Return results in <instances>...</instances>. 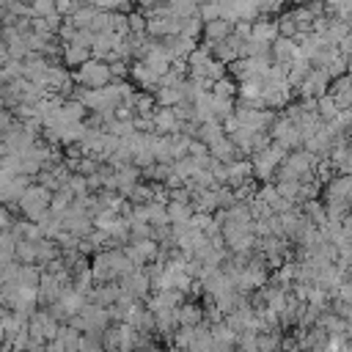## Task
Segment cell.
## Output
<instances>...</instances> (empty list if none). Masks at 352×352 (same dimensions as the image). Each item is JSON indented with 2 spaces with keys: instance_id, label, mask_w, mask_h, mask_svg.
<instances>
[{
  "instance_id": "6da1fadb",
  "label": "cell",
  "mask_w": 352,
  "mask_h": 352,
  "mask_svg": "<svg viewBox=\"0 0 352 352\" xmlns=\"http://www.w3.org/2000/svg\"><path fill=\"white\" fill-rule=\"evenodd\" d=\"M138 267L132 264V258L124 253V248H110V250H99L94 256V264H91V272H94V280L96 283H113L118 278H126L132 275Z\"/></svg>"
},
{
  "instance_id": "7a4b0ae2",
  "label": "cell",
  "mask_w": 352,
  "mask_h": 352,
  "mask_svg": "<svg viewBox=\"0 0 352 352\" xmlns=\"http://www.w3.org/2000/svg\"><path fill=\"white\" fill-rule=\"evenodd\" d=\"M52 195H55V192H52L50 187L33 182V184L25 190V195L19 198V204H16L19 217H25V220H30V223H38V220L50 212V206H52Z\"/></svg>"
},
{
  "instance_id": "3957f363",
  "label": "cell",
  "mask_w": 352,
  "mask_h": 352,
  "mask_svg": "<svg viewBox=\"0 0 352 352\" xmlns=\"http://www.w3.org/2000/svg\"><path fill=\"white\" fill-rule=\"evenodd\" d=\"M286 157H289V151L272 140L267 148H261V151H256V154L250 157V162H253V176H256V179H261V182L267 184V182L278 173V168L283 165V160H286Z\"/></svg>"
},
{
  "instance_id": "277c9868",
  "label": "cell",
  "mask_w": 352,
  "mask_h": 352,
  "mask_svg": "<svg viewBox=\"0 0 352 352\" xmlns=\"http://www.w3.org/2000/svg\"><path fill=\"white\" fill-rule=\"evenodd\" d=\"M74 82H77L80 88H91V91H94V88H104V85H110V82H113L110 63L91 58L88 63H82L80 69H74Z\"/></svg>"
},
{
  "instance_id": "5b68a950",
  "label": "cell",
  "mask_w": 352,
  "mask_h": 352,
  "mask_svg": "<svg viewBox=\"0 0 352 352\" xmlns=\"http://www.w3.org/2000/svg\"><path fill=\"white\" fill-rule=\"evenodd\" d=\"M270 135H272V140H275L278 146H283L286 151H297V148H302V146H305L300 126H297L289 116H278V121L272 124Z\"/></svg>"
},
{
  "instance_id": "8992f818",
  "label": "cell",
  "mask_w": 352,
  "mask_h": 352,
  "mask_svg": "<svg viewBox=\"0 0 352 352\" xmlns=\"http://www.w3.org/2000/svg\"><path fill=\"white\" fill-rule=\"evenodd\" d=\"M28 330H30V338L33 341H41L44 344V341H55L58 338L60 324H58V316L52 311H36L28 319Z\"/></svg>"
},
{
  "instance_id": "52a82bcc",
  "label": "cell",
  "mask_w": 352,
  "mask_h": 352,
  "mask_svg": "<svg viewBox=\"0 0 352 352\" xmlns=\"http://www.w3.org/2000/svg\"><path fill=\"white\" fill-rule=\"evenodd\" d=\"M124 253L132 258V264L140 270L146 264H154L160 256V242L157 239H140V242H129L124 245Z\"/></svg>"
},
{
  "instance_id": "ba28073f",
  "label": "cell",
  "mask_w": 352,
  "mask_h": 352,
  "mask_svg": "<svg viewBox=\"0 0 352 352\" xmlns=\"http://www.w3.org/2000/svg\"><path fill=\"white\" fill-rule=\"evenodd\" d=\"M330 85H333L330 74L324 69H314L308 74V80L297 88V94H300V99H322L324 94H330Z\"/></svg>"
},
{
  "instance_id": "9c48e42d",
  "label": "cell",
  "mask_w": 352,
  "mask_h": 352,
  "mask_svg": "<svg viewBox=\"0 0 352 352\" xmlns=\"http://www.w3.org/2000/svg\"><path fill=\"white\" fill-rule=\"evenodd\" d=\"M129 77H132V82H135L138 88H143V91H148V94H154V91L160 88V80H162V74L154 72L146 60H132Z\"/></svg>"
},
{
  "instance_id": "30bf717a",
  "label": "cell",
  "mask_w": 352,
  "mask_h": 352,
  "mask_svg": "<svg viewBox=\"0 0 352 352\" xmlns=\"http://www.w3.org/2000/svg\"><path fill=\"white\" fill-rule=\"evenodd\" d=\"M162 47L168 50V55H170V60L173 63H187V58L198 50V41H192V38H187V36H170V38H162Z\"/></svg>"
},
{
  "instance_id": "8fae6325",
  "label": "cell",
  "mask_w": 352,
  "mask_h": 352,
  "mask_svg": "<svg viewBox=\"0 0 352 352\" xmlns=\"http://www.w3.org/2000/svg\"><path fill=\"white\" fill-rule=\"evenodd\" d=\"M151 286H154V283H151V275L146 272V267H140V270H135L132 275L121 278V289H124V294H129V297H135V300L148 297V289H151Z\"/></svg>"
},
{
  "instance_id": "7c38bea8",
  "label": "cell",
  "mask_w": 352,
  "mask_h": 352,
  "mask_svg": "<svg viewBox=\"0 0 352 352\" xmlns=\"http://www.w3.org/2000/svg\"><path fill=\"white\" fill-rule=\"evenodd\" d=\"M151 118H154V135H179L182 132V121L173 107H157Z\"/></svg>"
},
{
  "instance_id": "4fadbf2b",
  "label": "cell",
  "mask_w": 352,
  "mask_h": 352,
  "mask_svg": "<svg viewBox=\"0 0 352 352\" xmlns=\"http://www.w3.org/2000/svg\"><path fill=\"white\" fill-rule=\"evenodd\" d=\"M182 305H184V292H179V289L154 292L151 300H148V308H151L154 314H160V311H176V308H182Z\"/></svg>"
},
{
  "instance_id": "5bb4252c",
  "label": "cell",
  "mask_w": 352,
  "mask_h": 352,
  "mask_svg": "<svg viewBox=\"0 0 352 352\" xmlns=\"http://www.w3.org/2000/svg\"><path fill=\"white\" fill-rule=\"evenodd\" d=\"M143 176V170L138 165H124V168H116V192H121L124 198L132 195V190L140 184L138 179Z\"/></svg>"
},
{
  "instance_id": "9a60e30c",
  "label": "cell",
  "mask_w": 352,
  "mask_h": 352,
  "mask_svg": "<svg viewBox=\"0 0 352 352\" xmlns=\"http://www.w3.org/2000/svg\"><path fill=\"white\" fill-rule=\"evenodd\" d=\"M250 38H256V41L272 47V44L280 38L278 22H275V19H267V16H258V19L253 22V28H250Z\"/></svg>"
},
{
  "instance_id": "2e32d148",
  "label": "cell",
  "mask_w": 352,
  "mask_h": 352,
  "mask_svg": "<svg viewBox=\"0 0 352 352\" xmlns=\"http://www.w3.org/2000/svg\"><path fill=\"white\" fill-rule=\"evenodd\" d=\"M250 179H256V176H253V162H250L248 157H242V160H236V162L228 165V187H231V190L242 187V184L250 182Z\"/></svg>"
},
{
  "instance_id": "e0dca14e",
  "label": "cell",
  "mask_w": 352,
  "mask_h": 352,
  "mask_svg": "<svg viewBox=\"0 0 352 352\" xmlns=\"http://www.w3.org/2000/svg\"><path fill=\"white\" fill-rule=\"evenodd\" d=\"M209 154L214 157V160H220V162H226V165H231V162H236V160H242V154H239V148L234 146V140L226 135V138H220L217 143H212L209 146Z\"/></svg>"
},
{
  "instance_id": "ac0fdd59",
  "label": "cell",
  "mask_w": 352,
  "mask_h": 352,
  "mask_svg": "<svg viewBox=\"0 0 352 352\" xmlns=\"http://www.w3.org/2000/svg\"><path fill=\"white\" fill-rule=\"evenodd\" d=\"M330 94H333V99L338 102L341 110H352V74H344V77L333 80Z\"/></svg>"
},
{
  "instance_id": "d6986e66",
  "label": "cell",
  "mask_w": 352,
  "mask_h": 352,
  "mask_svg": "<svg viewBox=\"0 0 352 352\" xmlns=\"http://www.w3.org/2000/svg\"><path fill=\"white\" fill-rule=\"evenodd\" d=\"M212 52L206 50V47H198L190 58H187V72H190V77H206V72H209V66H212Z\"/></svg>"
},
{
  "instance_id": "ffe728a7",
  "label": "cell",
  "mask_w": 352,
  "mask_h": 352,
  "mask_svg": "<svg viewBox=\"0 0 352 352\" xmlns=\"http://www.w3.org/2000/svg\"><path fill=\"white\" fill-rule=\"evenodd\" d=\"M272 58H275V63H283V66H292L294 60H297V41L294 38H278L275 44H272Z\"/></svg>"
},
{
  "instance_id": "44dd1931",
  "label": "cell",
  "mask_w": 352,
  "mask_h": 352,
  "mask_svg": "<svg viewBox=\"0 0 352 352\" xmlns=\"http://www.w3.org/2000/svg\"><path fill=\"white\" fill-rule=\"evenodd\" d=\"M234 22H228V19H217V22H206V28H204V41H226L228 36H234Z\"/></svg>"
},
{
  "instance_id": "7402d4cb",
  "label": "cell",
  "mask_w": 352,
  "mask_h": 352,
  "mask_svg": "<svg viewBox=\"0 0 352 352\" xmlns=\"http://www.w3.org/2000/svg\"><path fill=\"white\" fill-rule=\"evenodd\" d=\"M192 217H195V206H192V204L168 201V220H170V226H184V223H192Z\"/></svg>"
},
{
  "instance_id": "603a6c76",
  "label": "cell",
  "mask_w": 352,
  "mask_h": 352,
  "mask_svg": "<svg viewBox=\"0 0 352 352\" xmlns=\"http://www.w3.org/2000/svg\"><path fill=\"white\" fill-rule=\"evenodd\" d=\"M154 99H157V107H179L184 102V91H182V85L157 88L154 91Z\"/></svg>"
},
{
  "instance_id": "cb8c5ba5",
  "label": "cell",
  "mask_w": 352,
  "mask_h": 352,
  "mask_svg": "<svg viewBox=\"0 0 352 352\" xmlns=\"http://www.w3.org/2000/svg\"><path fill=\"white\" fill-rule=\"evenodd\" d=\"M94 55H91V50H85V47H77V44H63V66H82V63H88Z\"/></svg>"
},
{
  "instance_id": "d4e9b609",
  "label": "cell",
  "mask_w": 352,
  "mask_h": 352,
  "mask_svg": "<svg viewBox=\"0 0 352 352\" xmlns=\"http://www.w3.org/2000/svg\"><path fill=\"white\" fill-rule=\"evenodd\" d=\"M220 138H226L223 121H206V124H201V126H198V138H195V140H201V143L212 146V143H217Z\"/></svg>"
},
{
  "instance_id": "484cf974",
  "label": "cell",
  "mask_w": 352,
  "mask_h": 352,
  "mask_svg": "<svg viewBox=\"0 0 352 352\" xmlns=\"http://www.w3.org/2000/svg\"><path fill=\"white\" fill-rule=\"evenodd\" d=\"M85 113H88V107L80 99H66L63 107H60V118L74 121V124H82L85 121Z\"/></svg>"
},
{
  "instance_id": "4316f807",
  "label": "cell",
  "mask_w": 352,
  "mask_h": 352,
  "mask_svg": "<svg viewBox=\"0 0 352 352\" xmlns=\"http://www.w3.org/2000/svg\"><path fill=\"white\" fill-rule=\"evenodd\" d=\"M204 319V311L195 302H184L179 308V327H198Z\"/></svg>"
},
{
  "instance_id": "83f0119b",
  "label": "cell",
  "mask_w": 352,
  "mask_h": 352,
  "mask_svg": "<svg viewBox=\"0 0 352 352\" xmlns=\"http://www.w3.org/2000/svg\"><path fill=\"white\" fill-rule=\"evenodd\" d=\"M96 14H99V8L88 3V6H82V8H77V11H74V14L69 16V19H72V25H74L77 30H85V28H91V25H94V19H96Z\"/></svg>"
},
{
  "instance_id": "f1b7e54d",
  "label": "cell",
  "mask_w": 352,
  "mask_h": 352,
  "mask_svg": "<svg viewBox=\"0 0 352 352\" xmlns=\"http://www.w3.org/2000/svg\"><path fill=\"white\" fill-rule=\"evenodd\" d=\"M316 113H319L322 121H333V118L341 113V107H338V102L333 99V94H324L322 99H316Z\"/></svg>"
},
{
  "instance_id": "f546056e",
  "label": "cell",
  "mask_w": 352,
  "mask_h": 352,
  "mask_svg": "<svg viewBox=\"0 0 352 352\" xmlns=\"http://www.w3.org/2000/svg\"><path fill=\"white\" fill-rule=\"evenodd\" d=\"M275 22H278V30H280V36H283V38H297V36H300V33H297V22H294V16H292V11L278 14V16H275Z\"/></svg>"
},
{
  "instance_id": "4dcf8cb0",
  "label": "cell",
  "mask_w": 352,
  "mask_h": 352,
  "mask_svg": "<svg viewBox=\"0 0 352 352\" xmlns=\"http://www.w3.org/2000/svg\"><path fill=\"white\" fill-rule=\"evenodd\" d=\"M212 94H217V96H228V99H234V96H239V82L228 74V77H223V80H217L214 85H212Z\"/></svg>"
},
{
  "instance_id": "1f68e13d",
  "label": "cell",
  "mask_w": 352,
  "mask_h": 352,
  "mask_svg": "<svg viewBox=\"0 0 352 352\" xmlns=\"http://www.w3.org/2000/svg\"><path fill=\"white\" fill-rule=\"evenodd\" d=\"M302 212H305V217H308L314 226H322V223L327 220V206L319 204V201H308V204H302Z\"/></svg>"
},
{
  "instance_id": "d6a6232c",
  "label": "cell",
  "mask_w": 352,
  "mask_h": 352,
  "mask_svg": "<svg viewBox=\"0 0 352 352\" xmlns=\"http://www.w3.org/2000/svg\"><path fill=\"white\" fill-rule=\"evenodd\" d=\"M204 28H206V22H204L201 16H190V19H184V25H182V36L198 41V38L204 36Z\"/></svg>"
},
{
  "instance_id": "836d02e7",
  "label": "cell",
  "mask_w": 352,
  "mask_h": 352,
  "mask_svg": "<svg viewBox=\"0 0 352 352\" xmlns=\"http://www.w3.org/2000/svg\"><path fill=\"white\" fill-rule=\"evenodd\" d=\"M198 16H201L204 22H217V19H223V8H220V0H209V3H201V8H198Z\"/></svg>"
},
{
  "instance_id": "e575fe53",
  "label": "cell",
  "mask_w": 352,
  "mask_h": 352,
  "mask_svg": "<svg viewBox=\"0 0 352 352\" xmlns=\"http://www.w3.org/2000/svg\"><path fill=\"white\" fill-rule=\"evenodd\" d=\"M283 346V338L272 330V333H258V352H278Z\"/></svg>"
},
{
  "instance_id": "d590c367",
  "label": "cell",
  "mask_w": 352,
  "mask_h": 352,
  "mask_svg": "<svg viewBox=\"0 0 352 352\" xmlns=\"http://www.w3.org/2000/svg\"><path fill=\"white\" fill-rule=\"evenodd\" d=\"M30 11H33V19H44V16L55 14L58 8H55V0H33Z\"/></svg>"
},
{
  "instance_id": "8d00e7d4",
  "label": "cell",
  "mask_w": 352,
  "mask_h": 352,
  "mask_svg": "<svg viewBox=\"0 0 352 352\" xmlns=\"http://www.w3.org/2000/svg\"><path fill=\"white\" fill-rule=\"evenodd\" d=\"M236 346L239 352H258V333H242Z\"/></svg>"
},
{
  "instance_id": "74e56055",
  "label": "cell",
  "mask_w": 352,
  "mask_h": 352,
  "mask_svg": "<svg viewBox=\"0 0 352 352\" xmlns=\"http://www.w3.org/2000/svg\"><path fill=\"white\" fill-rule=\"evenodd\" d=\"M110 72H113V80H126L129 72H132V63L129 60H113L110 63Z\"/></svg>"
},
{
  "instance_id": "f35d334b",
  "label": "cell",
  "mask_w": 352,
  "mask_h": 352,
  "mask_svg": "<svg viewBox=\"0 0 352 352\" xmlns=\"http://www.w3.org/2000/svg\"><path fill=\"white\" fill-rule=\"evenodd\" d=\"M80 352H104V346L99 344V338H91V336H88V338L82 341V346H80Z\"/></svg>"
},
{
  "instance_id": "ab89813d",
  "label": "cell",
  "mask_w": 352,
  "mask_h": 352,
  "mask_svg": "<svg viewBox=\"0 0 352 352\" xmlns=\"http://www.w3.org/2000/svg\"><path fill=\"white\" fill-rule=\"evenodd\" d=\"M289 3H294V6H308L311 0H289Z\"/></svg>"
},
{
  "instance_id": "60d3db41",
  "label": "cell",
  "mask_w": 352,
  "mask_h": 352,
  "mask_svg": "<svg viewBox=\"0 0 352 352\" xmlns=\"http://www.w3.org/2000/svg\"><path fill=\"white\" fill-rule=\"evenodd\" d=\"M327 6H338V3H344V0H324Z\"/></svg>"
},
{
  "instance_id": "b9f144b4",
  "label": "cell",
  "mask_w": 352,
  "mask_h": 352,
  "mask_svg": "<svg viewBox=\"0 0 352 352\" xmlns=\"http://www.w3.org/2000/svg\"><path fill=\"white\" fill-rule=\"evenodd\" d=\"M236 352H239V349H236Z\"/></svg>"
}]
</instances>
